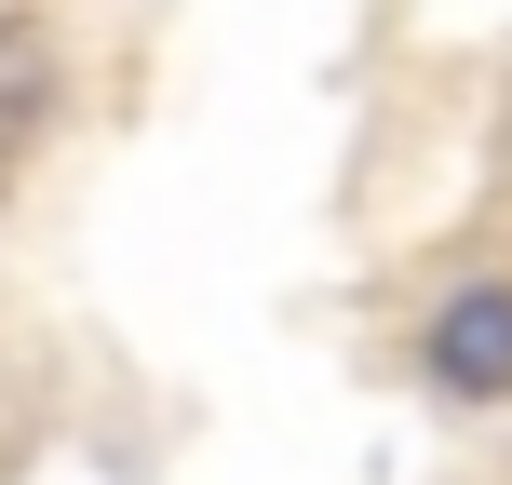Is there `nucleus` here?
<instances>
[{"mask_svg": "<svg viewBox=\"0 0 512 485\" xmlns=\"http://www.w3.org/2000/svg\"><path fill=\"white\" fill-rule=\"evenodd\" d=\"M432 391L445 405H512V283H459L432 310Z\"/></svg>", "mask_w": 512, "mask_h": 485, "instance_id": "f257e3e1", "label": "nucleus"}, {"mask_svg": "<svg viewBox=\"0 0 512 485\" xmlns=\"http://www.w3.org/2000/svg\"><path fill=\"white\" fill-rule=\"evenodd\" d=\"M41 122H54V27L41 14H0V176L41 149Z\"/></svg>", "mask_w": 512, "mask_h": 485, "instance_id": "f03ea898", "label": "nucleus"}]
</instances>
